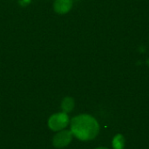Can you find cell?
Here are the masks:
<instances>
[{"mask_svg": "<svg viewBox=\"0 0 149 149\" xmlns=\"http://www.w3.org/2000/svg\"><path fill=\"white\" fill-rule=\"evenodd\" d=\"M31 1L32 0H17V3L21 7H26L31 3Z\"/></svg>", "mask_w": 149, "mask_h": 149, "instance_id": "cell-7", "label": "cell"}, {"mask_svg": "<svg viewBox=\"0 0 149 149\" xmlns=\"http://www.w3.org/2000/svg\"><path fill=\"white\" fill-rule=\"evenodd\" d=\"M72 140V133L69 130H63L57 134L52 141L53 146L56 148H63L70 144Z\"/></svg>", "mask_w": 149, "mask_h": 149, "instance_id": "cell-3", "label": "cell"}, {"mask_svg": "<svg viewBox=\"0 0 149 149\" xmlns=\"http://www.w3.org/2000/svg\"><path fill=\"white\" fill-rule=\"evenodd\" d=\"M75 106V102L74 100L72 97H65L64 98V100H62L61 103V108L63 110L64 113H70L73 110Z\"/></svg>", "mask_w": 149, "mask_h": 149, "instance_id": "cell-5", "label": "cell"}, {"mask_svg": "<svg viewBox=\"0 0 149 149\" xmlns=\"http://www.w3.org/2000/svg\"><path fill=\"white\" fill-rule=\"evenodd\" d=\"M71 132L80 141H92L99 134L100 125L94 117L89 114H79L72 120Z\"/></svg>", "mask_w": 149, "mask_h": 149, "instance_id": "cell-1", "label": "cell"}, {"mask_svg": "<svg viewBox=\"0 0 149 149\" xmlns=\"http://www.w3.org/2000/svg\"><path fill=\"white\" fill-rule=\"evenodd\" d=\"M113 149H124L125 148V138L122 134H118L113 139Z\"/></svg>", "mask_w": 149, "mask_h": 149, "instance_id": "cell-6", "label": "cell"}, {"mask_svg": "<svg viewBox=\"0 0 149 149\" xmlns=\"http://www.w3.org/2000/svg\"><path fill=\"white\" fill-rule=\"evenodd\" d=\"M72 0H55L53 3V10L59 15H64L72 10Z\"/></svg>", "mask_w": 149, "mask_h": 149, "instance_id": "cell-4", "label": "cell"}, {"mask_svg": "<svg viewBox=\"0 0 149 149\" xmlns=\"http://www.w3.org/2000/svg\"><path fill=\"white\" fill-rule=\"evenodd\" d=\"M95 149H108L107 148H105V147H100V148H97Z\"/></svg>", "mask_w": 149, "mask_h": 149, "instance_id": "cell-8", "label": "cell"}, {"mask_svg": "<svg viewBox=\"0 0 149 149\" xmlns=\"http://www.w3.org/2000/svg\"><path fill=\"white\" fill-rule=\"evenodd\" d=\"M69 117L66 113H58L52 114L48 120V127L52 131H60L69 125Z\"/></svg>", "mask_w": 149, "mask_h": 149, "instance_id": "cell-2", "label": "cell"}]
</instances>
